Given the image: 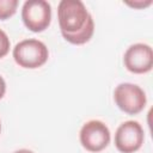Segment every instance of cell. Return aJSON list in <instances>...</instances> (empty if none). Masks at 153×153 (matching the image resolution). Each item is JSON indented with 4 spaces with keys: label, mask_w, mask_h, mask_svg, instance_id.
<instances>
[{
    "label": "cell",
    "mask_w": 153,
    "mask_h": 153,
    "mask_svg": "<svg viewBox=\"0 0 153 153\" xmlns=\"http://www.w3.org/2000/svg\"><path fill=\"white\" fill-rule=\"evenodd\" d=\"M61 35L68 36L81 31L93 18L80 0H61L57 6Z\"/></svg>",
    "instance_id": "obj_1"
},
{
    "label": "cell",
    "mask_w": 153,
    "mask_h": 153,
    "mask_svg": "<svg viewBox=\"0 0 153 153\" xmlns=\"http://www.w3.org/2000/svg\"><path fill=\"white\" fill-rule=\"evenodd\" d=\"M12 55L18 66L35 69L42 67L48 61L49 51L42 41L36 38H27L14 45Z\"/></svg>",
    "instance_id": "obj_2"
},
{
    "label": "cell",
    "mask_w": 153,
    "mask_h": 153,
    "mask_svg": "<svg viewBox=\"0 0 153 153\" xmlns=\"http://www.w3.org/2000/svg\"><path fill=\"white\" fill-rule=\"evenodd\" d=\"M114 100L120 110L128 115L141 112L147 103L145 91L136 84L122 82L114 91Z\"/></svg>",
    "instance_id": "obj_3"
},
{
    "label": "cell",
    "mask_w": 153,
    "mask_h": 153,
    "mask_svg": "<svg viewBox=\"0 0 153 153\" xmlns=\"http://www.w3.org/2000/svg\"><path fill=\"white\" fill-rule=\"evenodd\" d=\"M24 25L32 32L44 31L51 22V6L45 0H27L22 8Z\"/></svg>",
    "instance_id": "obj_4"
},
{
    "label": "cell",
    "mask_w": 153,
    "mask_h": 153,
    "mask_svg": "<svg viewBox=\"0 0 153 153\" xmlns=\"http://www.w3.org/2000/svg\"><path fill=\"white\" fill-rule=\"evenodd\" d=\"M81 146L88 152H100L108 147L111 140L110 130L108 126L98 120H91L86 122L79 133Z\"/></svg>",
    "instance_id": "obj_5"
},
{
    "label": "cell",
    "mask_w": 153,
    "mask_h": 153,
    "mask_svg": "<svg viewBox=\"0 0 153 153\" xmlns=\"http://www.w3.org/2000/svg\"><path fill=\"white\" fill-rule=\"evenodd\" d=\"M145 133L137 121L121 123L115 133V146L121 153H134L143 143Z\"/></svg>",
    "instance_id": "obj_6"
},
{
    "label": "cell",
    "mask_w": 153,
    "mask_h": 153,
    "mask_svg": "<svg viewBox=\"0 0 153 153\" xmlns=\"http://www.w3.org/2000/svg\"><path fill=\"white\" fill-rule=\"evenodd\" d=\"M124 67L135 74L148 73L153 67V50L146 43L131 44L123 55Z\"/></svg>",
    "instance_id": "obj_7"
},
{
    "label": "cell",
    "mask_w": 153,
    "mask_h": 153,
    "mask_svg": "<svg viewBox=\"0 0 153 153\" xmlns=\"http://www.w3.org/2000/svg\"><path fill=\"white\" fill-rule=\"evenodd\" d=\"M94 32V22L93 19L79 32L74 33V35H68V36H63V38L69 42L71 44H75V45H80V44H85L86 42H88L91 39V37L93 36Z\"/></svg>",
    "instance_id": "obj_8"
},
{
    "label": "cell",
    "mask_w": 153,
    "mask_h": 153,
    "mask_svg": "<svg viewBox=\"0 0 153 153\" xmlns=\"http://www.w3.org/2000/svg\"><path fill=\"white\" fill-rule=\"evenodd\" d=\"M18 7V0H0V20L11 18Z\"/></svg>",
    "instance_id": "obj_9"
},
{
    "label": "cell",
    "mask_w": 153,
    "mask_h": 153,
    "mask_svg": "<svg viewBox=\"0 0 153 153\" xmlns=\"http://www.w3.org/2000/svg\"><path fill=\"white\" fill-rule=\"evenodd\" d=\"M10 48H11L10 38H8L7 33L0 29V59L5 57L8 54Z\"/></svg>",
    "instance_id": "obj_10"
},
{
    "label": "cell",
    "mask_w": 153,
    "mask_h": 153,
    "mask_svg": "<svg viewBox=\"0 0 153 153\" xmlns=\"http://www.w3.org/2000/svg\"><path fill=\"white\" fill-rule=\"evenodd\" d=\"M127 5H129V6H131V7H134V8H143V7H147V6H149L151 4H152V1L151 0H148V1H134V2H130V1H127L126 2Z\"/></svg>",
    "instance_id": "obj_11"
},
{
    "label": "cell",
    "mask_w": 153,
    "mask_h": 153,
    "mask_svg": "<svg viewBox=\"0 0 153 153\" xmlns=\"http://www.w3.org/2000/svg\"><path fill=\"white\" fill-rule=\"evenodd\" d=\"M5 92H6V82H5L4 78L0 75V99L5 96Z\"/></svg>",
    "instance_id": "obj_12"
},
{
    "label": "cell",
    "mask_w": 153,
    "mask_h": 153,
    "mask_svg": "<svg viewBox=\"0 0 153 153\" xmlns=\"http://www.w3.org/2000/svg\"><path fill=\"white\" fill-rule=\"evenodd\" d=\"M13 153H33V152L30 151V149H26V148H22V149H18V151L13 152Z\"/></svg>",
    "instance_id": "obj_13"
},
{
    "label": "cell",
    "mask_w": 153,
    "mask_h": 153,
    "mask_svg": "<svg viewBox=\"0 0 153 153\" xmlns=\"http://www.w3.org/2000/svg\"><path fill=\"white\" fill-rule=\"evenodd\" d=\"M0 131H1V123H0Z\"/></svg>",
    "instance_id": "obj_14"
}]
</instances>
